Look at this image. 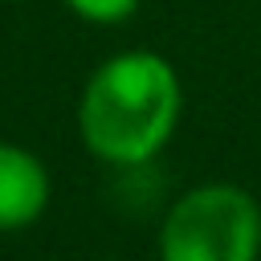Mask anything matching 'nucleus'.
<instances>
[{"mask_svg":"<svg viewBox=\"0 0 261 261\" xmlns=\"http://www.w3.org/2000/svg\"><path fill=\"white\" fill-rule=\"evenodd\" d=\"M184 86L175 65L151 49H126L106 57L82 98L77 130L90 155L114 167H139L155 159L179 126Z\"/></svg>","mask_w":261,"mask_h":261,"instance_id":"obj_1","label":"nucleus"},{"mask_svg":"<svg viewBox=\"0 0 261 261\" xmlns=\"http://www.w3.org/2000/svg\"><path fill=\"white\" fill-rule=\"evenodd\" d=\"M261 208L237 184H200L184 192L159 232L163 261H257Z\"/></svg>","mask_w":261,"mask_h":261,"instance_id":"obj_2","label":"nucleus"},{"mask_svg":"<svg viewBox=\"0 0 261 261\" xmlns=\"http://www.w3.org/2000/svg\"><path fill=\"white\" fill-rule=\"evenodd\" d=\"M49 204V171L45 163L0 139V232L33 224Z\"/></svg>","mask_w":261,"mask_h":261,"instance_id":"obj_3","label":"nucleus"},{"mask_svg":"<svg viewBox=\"0 0 261 261\" xmlns=\"http://www.w3.org/2000/svg\"><path fill=\"white\" fill-rule=\"evenodd\" d=\"M65 8L86 24H122L139 12V0H65Z\"/></svg>","mask_w":261,"mask_h":261,"instance_id":"obj_4","label":"nucleus"}]
</instances>
